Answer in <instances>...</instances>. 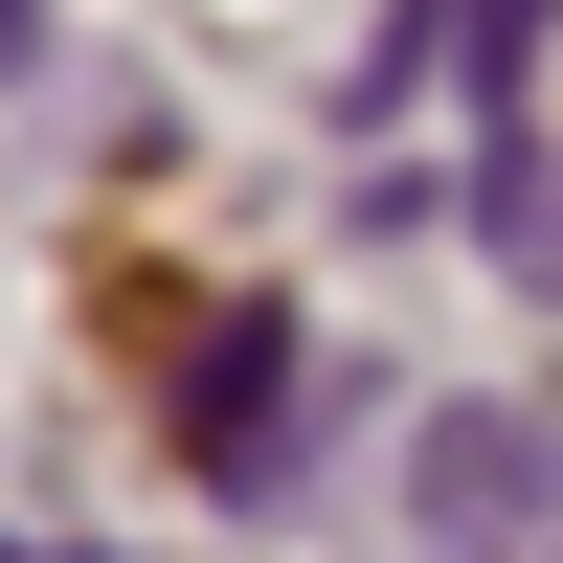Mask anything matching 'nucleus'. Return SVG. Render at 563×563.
<instances>
[{
    "mask_svg": "<svg viewBox=\"0 0 563 563\" xmlns=\"http://www.w3.org/2000/svg\"><path fill=\"white\" fill-rule=\"evenodd\" d=\"M406 496H429L451 541H496V519H541V496H563V451H541V429H496V406H451V429L406 451Z\"/></svg>",
    "mask_w": 563,
    "mask_h": 563,
    "instance_id": "f257e3e1",
    "label": "nucleus"
}]
</instances>
